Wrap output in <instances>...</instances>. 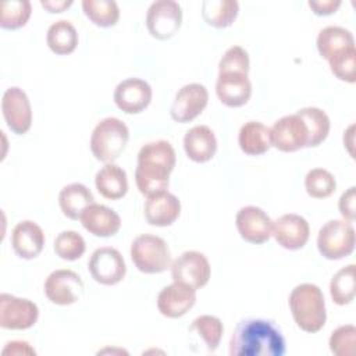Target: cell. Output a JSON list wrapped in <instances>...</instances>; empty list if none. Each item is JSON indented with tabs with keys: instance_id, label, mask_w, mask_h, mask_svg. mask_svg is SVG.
Segmentation results:
<instances>
[{
	"instance_id": "cell-41",
	"label": "cell",
	"mask_w": 356,
	"mask_h": 356,
	"mask_svg": "<svg viewBox=\"0 0 356 356\" xmlns=\"http://www.w3.org/2000/svg\"><path fill=\"white\" fill-rule=\"evenodd\" d=\"M307 4L316 15L325 17L337 13L342 1L341 0H309Z\"/></svg>"
},
{
	"instance_id": "cell-37",
	"label": "cell",
	"mask_w": 356,
	"mask_h": 356,
	"mask_svg": "<svg viewBox=\"0 0 356 356\" xmlns=\"http://www.w3.org/2000/svg\"><path fill=\"white\" fill-rule=\"evenodd\" d=\"M356 345V327L353 324H343L335 328L328 339L331 353L337 356H353Z\"/></svg>"
},
{
	"instance_id": "cell-8",
	"label": "cell",
	"mask_w": 356,
	"mask_h": 356,
	"mask_svg": "<svg viewBox=\"0 0 356 356\" xmlns=\"http://www.w3.org/2000/svg\"><path fill=\"white\" fill-rule=\"evenodd\" d=\"M171 277L175 282L200 289L210 281L211 267L202 252L185 250L171 263Z\"/></svg>"
},
{
	"instance_id": "cell-34",
	"label": "cell",
	"mask_w": 356,
	"mask_h": 356,
	"mask_svg": "<svg viewBox=\"0 0 356 356\" xmlns=\"http://www.w3.org/2000/svg\"><path fill=\"white\" fill-rule=\"evenodd\" d=\"M32 14V6L28 0H8L1 3L0 26L3 29H18L26 25Z\"/></svg>"
},
{
	"instance_id": "cell-10",
	"label": "cell",
	"mask_w": 356,
	"mask_h": 356,
	"mask_svg": "<svg viewBox=\"0 0 356 356\" xmlns=\"http://www.w3.org/2000/svg\"><path fill=\"white\" fill-rule=\"evenodd\" d=\"M88 270L92 278L102 285H115L127 274V266L120 250L111 246L97 248L88 261Z\"/></svg>"
},
{
	"instance_id": "cell-22",
	"label": "cell",
	"mask_w": 356,
	"mask_h": 356,
	"mask_svg": "<svg viewBox=\"0 0 356 356\" xmlns=\"http://www.w3.org/2000/svg\"><path fill=\"white\" fill-rule=\"evenodd\" d=\"M143 214L150 225L168 227L174 224L175 220L179 217L181 202L174 193L164 191L146 197Z\"/></svg>"
},
{
	"instance_id": "cell-35",
	"label": "cell",
	"mask_w": 356,
	"mask_h": 356,
	"mask_svg": "<svg viewBox=\"0 0 356 356\" xmlns=\"http://www.w3.org/2000/svg\"><path fill=\"white\" fill-rule=\"evenodd\" d=\"M305 189L313 199H325L335 192L337 181L328 170L313 168L305 177Z\"/></svg>"
},
{
	"instance_id": "cell-39",
	"label": "cell",
	"mask_w": 356,
	"mask_h": 356,
	"mask_svg": "<svg viewBox=\"0 0 356 356\" xmlns=\"http://www.w3.org/2000/svg\"><path fill=\"white\" fill-rule=\"evenodd\" d=\"M250 67V60L248 51L242 46H231L225 50L218 63V74L225 72H239L248 74Z\"/></svg>"
},
{
	"instance_id": "cell-2",
	"label": "cell",
	"mask_w": 356,
	"mask_h": 356,
	"mask_svg": "<svg viewBox=\"0 0 356 356\" xmlns=\"http://www.w3.org/2000/svg\"><path fill=\"white\" fill-rule=\"evenodd\" d=\"M175 163V150L168 140L159 139L145 143L138 152L135 168V182L139 192L149 197L167 191Z\"/></svg>"
},
{
	"instance_id": "cell-15",
	"label": "cell",
	"mask_w": 356,
	"mask_h": 356,
	"mask_svg": "<svg viewBox=\"0 0 356 356\" xmlns=\"http://www.w3.org/2000/svg\"><path fill=\"white\" fill-rule=\"evenodd\" d=\"M235 225L243 241L261 245L271 236L273 220L257 206H243L235 216Z\"/></svg>"
},
{
	"instance_id": "cell-17",
	"label": "cell",
	"mask_w": 356,
	"mask_h": 356,
	"mask_svg": "<svg viewBox=\"0 0 356 356\" xmlns=\"http://www.w3.org/2000/svg\"><path fill=\"white\" fill-rule=\"evenodd\" d=\"M152 88L140 78H127L121 81L113 93L115 106L127 114L142 113L152 102Z\"/></svg>"
},
{
	"instance_id": "cell-40",
	"label": "cell",
	"mask_w": 356,
	"mask_h": 356,
	"mask_svg": "<svg viewBox=\"0 0 356 356\" xmlns=\"http://www.w3.org/2000/svg\"><path fill=\"white\" fill-rule=\"evenodd\" d=\"M338 209L343 220L353 222L356 218V188H348L339 197Z\"/></svg>"
},
{
	"instance_id": "cell-4",
	"label": "cell",
	"mask_w": 356,
	"mask_h": 356,
	"mask_svg": "<svg viewBox=\"0 0 356 356\" xmlns=\"http://www.w3.org/2000/svg\"><path fill=\"white\" fill-rule=\"evenodd\" d=\"M129 131L125 122L117 117H106L96 124L90 135V152L96 160L114 163L125 150Z\"/></svg>"
},
{
	"instance_id": "cell-29",
	"label": "cell",
	"mask_w": 356,
	"mask_h": 356,
	"mask_svg": "<svg viewBox=\"0 0 356 356\" xmlns=\"http://www.w3.org/2000/svg\"><path fill=\"white\" fill-rule=\"evenodd\" d=\"M239 13L235 0H204L202 1V17L213 28H228L234 24Z\"/></svg>"
},
{
	"instance_id": "cell-11",
	"label": "cell",
	"mask_w": 356,
	"mask_h": 356,
	"mask_svg": "<svg viewBox=\"0 0 356 356\" xmlns=\"http://www.w3.org/2000/svg\"><path fill=\"white\" fill-rule=\"evenodd\" d=\"M1 113L8 129L15 135H24L32 125V107L28 95L18 86H10L1 97Z\"/></svg>"
},
{
	"instance_id": "cell-36",
	"label": "cell",
	"mask_w": 356,
	"mask_h": 356,
	"mask_svg": "<svg viewBox=\"0 0 356 356\" xmlns=\"http://www.w3.org/2000/svg\"><path fill=\"white\" fill-rule=\"evenodd\" d=\"M53 249L60 259L67 261H74L83 256L86 243L79 232L63 231L56 236Z\"/></svg>"
},
{
	"instance_id": "cell-44",
	"label": "cell",
	"mask_w": 356,
	"mask_h": 356,
	"mask_svg": "<svg viewBox=\"0 0 356 356\" xmlns=\"http://www.w3.org/2000/svg\"><path fill=\"white\" fill-rule=\"evenodd\" d=\"M353 131H355V124H350L348 129L343 132V145L348 147V152L352 157H353Z\"/></svg>"
},
{
	"instance_id": "cell-28",
	"label": "cell",
	"mask_w": 356,
	"mask_h": 356,
	"mask_svg": "<svg viewBox=\"0 0 356 356\" xmlns=\"http://www.w3.org/2000/svg\"><path fill=\"white\" fill-rule=\"evenodd\" d=\"M79 42L75 26L68 19H58L53 22L46 33V43L49 49L57 56L71 54Z\"/></svg>"
},
{
	"instance_id": "cell-18",
	"label": "cell",
	"mask_w": 356,
	"mask_h": 356,
	"mask_svg": "<svg viewBox=\"0 0 356 356\" xmlns=\"http://www.w3.org/2000/svg\"><path fill=\"white\" fill-rule=\"evenodd\" d=\"M196 303V289L181 282H172L164 286L157 296L159 312L168 318L185 316Z\"/></svg>"
},
{
	"instance_id": "cell-31",
	"label": "cell",
	"mask_w": 356,
	"mask_h": 356,
	"mask_svg": "<svg viewBox=\"0 0 356 356\" xmlns=\"http://www.w3.org/2000/svg\"><path fill=\"white\" fill-rule=\"evenodd\" d=\"M355 264H348L338 270L330 282V295L334 303L338 306H345L352 303L355 299Z\"/></svg>"
},
{
	"instance_id": "cell-33",
	"label": "cell",
	"mask_w": 356,
	"mask_h": 356,
	"mask_svg": "<svg viewBox=\"0 0 356 356\" xmlns=\"http://www.w3.org/2000/svg\"><path fill=\"white\" fill-rule=\"evenodd\" d=\"M189 331L196 332L202 338L209 352H214L221 342L224 325L218 317L211 314H202L192 321Z\"/></svg>"
},
{
	"instance_id": "cell-7",
	"label": "cell",
	"mask_w": 356,
	"mask_h": 356,
	"mask_svg": "<svg viewBox=\"0 0 356 356\" xmlns=\"http://www.w3.org/2000/svg\"><path fill=\"white\" fill-rule=\"evenodd\" d=\"M182 25V8L174 0L153 1L146 13V28L149 33L159 39H171Z\"/></svg>"
},
{
	"instance_id": "cell-32",
	"label": "cell",
	"mask_w": 356,
	"mask_h": 356,
	"mask_svg": "<svg viewBox=\"0 0 356 356\" xmlns=\"http://www.w3.org/2000/svg\"><path fill=\"white\" fill-rule=\"evenodd\" d=\"M83 14L100 28L114 26L120 19V8L114 0H83Z\"/></svg>"
},
{
	"instance_id": "cell-12",
	"label": "cell",
	"mask_w": 356,
	"mask_h": 356,
	"mask_svg": "<svg viewBox=\"0 0 356 356\" xmlns=\"http://www.w3.org/2000/svg\"><path fill=\"white\" fill-rule=\"evenodd\" d=\"M39 307L26 298L0 295V327L4 330H28L36 324Z\"/></svg>"
},
{
	"instance_id": "cell-24",
	"label": "cell",
	"mask_w": 356,
	"mask_h": 356,
	"mask_svg": "<svg viewBox=\"0 0 356 356\" xmlns=\"http://www.w3.org/2000/svg\"><path fill=\"white\" fill-rule=\"evenodd\" d=\"M97 192L110 200H118L128 192V177L125 170L114 163L104 164L95 175Z\"/></svg>"
},
{
	"instance_id": "cell-1",
	"label": "cell",
	"mask_w": 356,
	"mask_h": 356,
	"mask_svg": "<svg viewBox=\"0 0 356 356\" xmlns=\"http://www.w3.org/2000/svg\"><path fill=\"white\" fill-rule=\"evenodd\" d=\"M285 352L282 331L267 318L241 320L229 338L231 356H284Z\"/></svg>"
},
{
	"instance_id": "cell-38",
	"label": "cell",
	"mask_w": 356,
	"mask_h": 356,
	"mask_svg": "<svg viewBox=\"0 0 356 356\" xmlns=\"http://www.w3.org/2000/svg\"><path fill=\"white\" fill-rule=\"evenodd\" d=\"M331 72L339 79L348 83L356 81V49H346L328 60Z\"/></svg>"
},
{
	"instance_id": "cell-16",
	"label": "cell",
	"mask_w": 356,
	"mask_h": 356,
	"mask_svg": "<svg viewBox=\"0 0 356 356\" xmlns=\"http://www.w3.org/2000/svg\"><path fill=\"white\" fill-rule=\"evenodd\" d=\"M271 235L275 242L288 250L305 248L310 236V227L305 217L296 213H286L273 221Z\"/></svg>"
},
{
	"instance_id": "cell-14",
	"label": "cell",
	"mask_w": 356,
	"mask_h": 356,
	"mask_svg": "<svg viewBox=\"0 0 356 356\" xmlns=\"http://www.w3.org/2000/svg\"><path fill=\"white\" fill-rule=\"evenodd\" d=\"M209 102L207 88L202 83L192 82L184 85L172 100L170 115L175 122H191L206 108Z\"/></svg>"
},
{
	"instance_id": "cell-30",
	"label": "cell",
	"mask_w": 356,
	"mask_h": 356,
	"mask_svg": "<svg viewBox=\"0 0 356 356\" xmlns=\"http://www.w3.org/2000/svg\"><path fill=\"white\" fill-rule=\"evenodd\" d=\"M296 114L303 120L307 134L309 142L307 147H316L321 145L330 132V117L327 113L318 107H303L296 111Z\"/></svg>"
},
{
	"instance_id": "cell-3",
	"label": "cell",
	"mask_w": 356,
	"mask_h": 356,
	"mask_svg": "<svg viewBox=\"0 0 356 356\" xmlns=\"http://www.w3.org/2000/svg\"><path fill=\"white\" fill-rule=\"evenodd\" d=\"M288 306L296 325L309 334L318 332L327 321L323 291L310 282L296 285L288 298Z\"/></svg>"
},
{
	"instance_id": "cell-13",
	"label": "cell",
	"mask_w": 356,
	"mask_h": 356,
	"mask_svg": "<svg viewBox=\"0 0 356 356\" xmlns=\"http://www.w3.org/2000/svg\"><path fill=\"white\" fill-rule=\"evenodd\" d=\"M271 146L280 152H296L307 147L309 134L303 120L296 114H288L277 120L270 128Z\"/></svg>"
},
{
	"instance_id": "cell-6",
	"label": "cell",
	"mask_w": 356,
	"mask_h": 356,
	"mask_svg": "<svg viewBox=\"0 0 356 356\" xmlns=\"http://www.w3.org/2000/svg\"><path fill=\"white\" fill-rule=\"evenodd\" d=\"M317 249L328 260L348 257L355 249V228L346 220H330L317 234Z\"/></svg>"
},
{
	"instance_id": "cell-20",
	"label": "cell",
	"mask_w": 356,
	"mask_h": 356,
	"mask_svg": "<svg viewBox=\"0 0 356 356\" xmlns=\"http://www.w3.org/2000/svg\"><path fill=\"white\" fill-rule=\"evenodd\" d=\"M216 93L222 104L228 107H242L252 96V82L249 81L248 74H218Z\"/></svg>"
},
{
	"instance_id": "cell-25",
	"label": "cell",
	"mask_w": 356,
	"mask_h": 356,
	"mask_svg": "<svg viewBox=\"0 0 356 356\" xmlns=\"http://www.w3.org/2000/svg\"><path fill=\"white\" fill-rule=\"evenodd\" d=\"M93 200L95 197L90 189L79 182L65 185L58 193V206L70 220H79L85 209L95 203Z\"/></svg>"
},
{
	"instance_id": "cell-27",
	"label": "cell",
	"mask_w": 356,
	"mask_h": 356,
	"mask_svg": "<svg viewBox=\"0 0 356 356\" xmlns=\"http://www.w3.org/2000/svg\"><path fill=\"white\" fill-rule=\"evenodd\" d=\"M316 46L323 58L327 61L337 56L338 53L355 47V39L350 31L337 26V25H330L323 28L316 39Z\"/></svg>"
},
{
	"instance_id": "cell-23",
	"label": "cell",
	"mask_w": 356,
	"mask_h": 356,
	"mask_svg": "<svg viewBox=\"0 0 356 356\" xmlns=\"http://www.w3.org/2000/svg\"><path fill=\"white\" fill-rule=\"evenodd\" d=\"M184 150L195 163H206L211 160L217 152V139L207 125H195L185 132Z\"/></svg>"
},
{
	"instance_id": "cell-5",
	"label": "cell",
	"mask_w": 356,
	"mask_h": 356,
	"mask_svg": "<svg viewBox=\"0 0 356 356\" xmlns=\"http://www.w3.org/2000/svg\"><path fill=\"white\" fill-rule=\"evenodd\" d=\"M131 259L145 274H159L171 267V252L167 242L153 234L138 235L131 243Z\"/></svg>"
},
{
	"instance_id": "cell-9",
	"label": "cell",
	"mask_w": 356,
	"mask_h": 356,
	"mask_svg": "<svg viewBox=\"0 0 356 356\" xmlns=\"http://www.w3.org/2000/svg\"><path fill=\"white\" fill-rule=\"evenodd\" d=\"M46 298L58 306H70L76 303L83 295V281L81 275L68 268L51 271L44 281Z\"/></svg>"
},
{
	"instance_id": "cell-21",
	"label": "cell",
	"mask_w": 356,
	"mask_h": 356,
	"mask_svg": "<svg viewBox=\"0 0 356 356\" xmlns=\"http://www.w3.org/2000/svg\"><path fill=\"white\" fill-rule=\"evenodd\" d=\"M79 220L82 227L97 238L114 236L121 228V217L118 213L99 203L88 206Z\"/></svg>"
},
{
	"instance_id": "cell-26",
	"label": "cell",
	"mask_w": 356,
	"mask_h": 356,
	"mask_svg": "<svg viewBox=\"0 0 356 356\" xmlns=\"http://www.w3.org/2000/svg\"><path fill=\"white\" fill-rule=\"evenodd\" d=\"M238 145L248 156H261L271 147L270 128L260 121L245 122L238 132Z\"/></svg>"
},
{
	"instance_id": "cell-42",
	"label": "cell",
	"mask_w": 356,
	"mask_h": 356,
	"mask_svg": "<svg viewBox=\"0 0 356 356\" xmlns=\"http://www.w3.org/2000/svg\"><path fill=\"white\" fill-rule=\"evenodd\" d=\"M3 355H36V350L25 341H10L1 350Z\"/></svg>"
},
{
	"instance_id": "cell-19",
	"label": "cell",
	"mask_w": 356,
	"mask_h": 356,
	"mask_svg": "<svg viewBox=\"0 0 356 356\" xmlns=\"http://www.w3.org/2000/svg\"><path fill=\"white\" fill-rule=\"evenodd\" d=\"M43 229L32 220L19 221L11 232V246L15 254L25 260L38 257L44 246Z\"/></svg>"
},
{
	"instance_id": "cell-43",
	"label": "cell",
	"mask_w": 356,
	"mask_h": 356,
	"mask_svg": "<svg viewBox=\"0 0 356 356\" xmlns=\"http://www.w3.org/2000/svg\"><path fill=\"white\" fill-rule=\"evenodd\" d=\"M40 6L49 13H63L72 6V0H40Z\"/></svg>"
}]
</instances>
